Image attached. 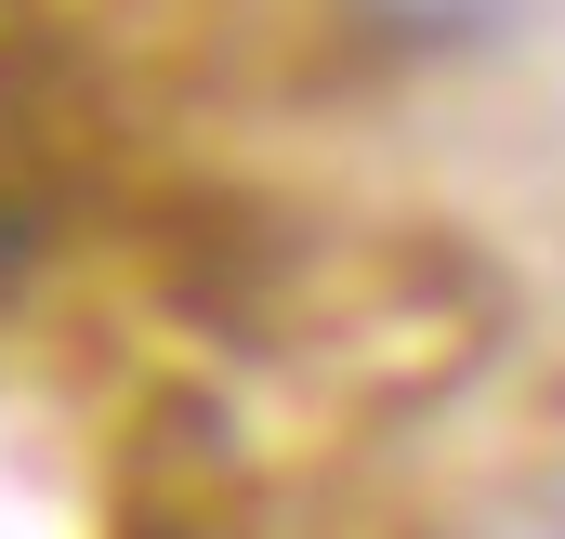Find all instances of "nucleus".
<instances>
[{
    "label": "nucleus",
    "instance_id": "obj_1",
    "mask_svg": "<svg viewBox=\"0 0 565 539\" xmlns=\"http://www.w3.org/2000/svg\"><path fill=\"white\" fill-rule=\"evenodd\" d=\"M355 53H395V66H473V53H500L540 0H316Z\"/></svg>",
    "mask_w": 565,
    "mask_h": 539
}]
</instances>
